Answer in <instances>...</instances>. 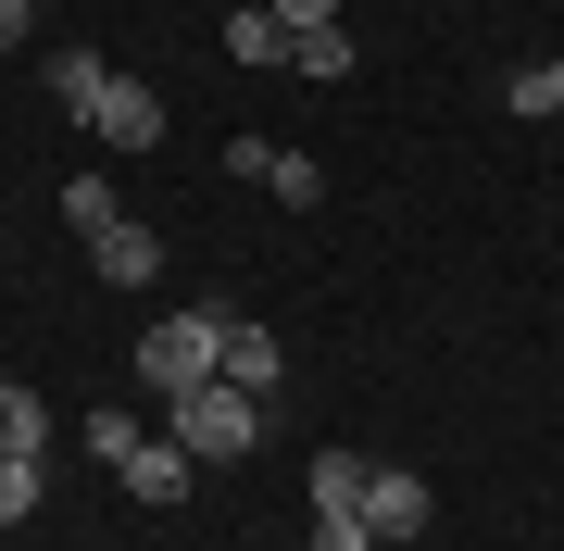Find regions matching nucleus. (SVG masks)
<instances>
[{"label":"nucleus","instance_id":"obj_19","mask_svg":"<svg viewBox=\"0 0 564 551\" xmlns=\"http://www.w3.org/2000/svg\"><path fill=\"white\" fill-rule=\"evenodd\" d=\"M314 551H377V539H364V514H314Z\"/></svg>","mask_w":564,"mask_h":551},{"label":"nucleus","instance_id":"obj_13","mask_svg":"<svg viewBox=\"0 0 564 551\" xmlns=\"http://www.w3.org/2000/svg\"><path fill=\"white\" fill-rule=\"evenodd\" d=\"M63 225L101 239V225H113V176H63Z\"/></svg>","mask_w":564,"mask_h":551},{"label":"nucleus","instance_id":"obj_4","mask_svg":"<svg viewBox=\"0 0 564 551\" xmlns=\"http://www.w3.org/2000/svg\"><path fill=\"white\" fill-rule=\"evenodd\" d=\"M113 476H126V489H139L151 514H176L188 489H202V451H188L176 427H163V439H139V451H126V464H113Z\"/></svg>","mask_w":564,"mask_h":551},{"label":"nucleus","instance_id":"obj_14","mask_svg":"<svg viewBox=\"0 0 564 551\" xmlns=\"http://www.w3.org/2000/svg\"><path fill=\"white\" fill-rule=\"evenodd\" d=\"M502 101H514V113H527V125H552V113H564V63H527V76H514V88H502Z\"/></svg>","mask_w":564,"mask_h":551},{"label":"nucleus","instance_id":"obj_1","mask_svg":"<svg viewBox=\"0 0 564 551\" xmlns=\"http://www.w3.org/2000/svg\"><path fill=\"white\" fill-rule=\"evenodd\" d=\"M263 414H276V401H251V388L202 376V388H176V401H163V427H176L188 451H202V464H239V451L263 439Z\"/></svg>","mask_w":564,"mask_h":551},{"label":"nucleus","instance_id":"obj_7","mask_svg":"<svg viewBox=\"0 0 564 551\" xmlns=\"http://www.w3.org/2000/svg\"><path fill=\"white\" fill-rule=\"evenodd\" d=\"M226 388H251V401H276V376H289V351H276V327H251V313H226V364H214Z\"/></svg>","mask_w":564,"mask_h":551},{"label":"nucleus","instance_id":"obj_5","mask_svg":"<svg viewBox=\"0 0 564 551\" xmlns=\"http://www.w3.org/2000/svg\"><path fill=\"white\" fill-rule=\"evenodd\" d=\"M226 176H251L263 201H289V213H314V201H326L314 151H276V139H239V151H226Z\"/></svg>","mask_w":564,"mask_h":551},{"label":"nucleus","instance_id":"obj_15","mask_svg":"<svg viewBox=\"0 0 564 551\" xmlns=\"http://www.w3.org/2000/svg\"><path fill=\"white\" fill-rule=\"evenodd\" d=\"M289 76H351V25H314V38L289 51Z\"/></svg>","mask_w":564,"mask_h":551},{"label":"nucleus","instance_id":"obj_11","mask_svg":"<svg viewBox=\"0 0 564 551\" xmlns=\"http://www.w3.org/2000/svg\"><path fill=\"white\" fill-rule=\"evenodd\" d=\"M101 76H113L101 51H51V101H63V113H88V101H101Z\"/></svg>","mask_w":564,"mask_h":551},{"label":"nucleus","instance_id":"obj_17","mask_svg":"<svg viewBox=\"0 0 564 551\" xmlns=\"http://www.w3.org/2000/svg\"><path fill=\"white\" fill-rule=\"evenodd\" d=\"M126 451H139V414L101 401V414H88V464H126Z\"/></svg>","mask_w":564,"mask_h":551},{"label":"nucleus","instance_id":"obj_20","mask_svg":"<svg viewBox=\"0 0 564 551\" xmlns=\"http://www.w3.org/2000/svg\"><path fill=\"white\" fill-rule=\"evenodd\" d=\"M25 13H39V0H0V51H13V38H25Z\"/></svg>","mask_w":564,"mask_h":551},{"label":"nucleus","instance_id":"obj_16","mask_svg":"<svg viewBox=\"0 0 564 551\" xmlns=\"http://www.w3.org/2000/svg\"><path fill=\"white\" fill-rule=\"evenodd\" d=\"M25 514H39V464H25V451H0V527H25Z\"/></svg>","mask_w":564,"mask_h":551},{"label":"nucleus","instance_id":"obj_18","mask_svg":"<svg viewBox=\"0 0 564 551\" xmlns=\"http://www.w3.org/2000/svg\"><path fill=\"white\" fill-rule=\"evenodd\" d=\"M263 13H276L289 38H314V25H339V0H263Z\"/></svg>","mask_w":564,"mask_h":551},{"label":"nucleus","instance_id":"obj_9","mask_svg":"<svg viewBox=\"0 0 564 551\" xmlns=\"http://www.w3.org/2000/svg\"><path fill=\"white\" fill-rule=\"evenodd\" d=\"M226 51H239L251 76H289V51H302V38H289V25H276V13L251 0V13H226Z\"/></svg>","mask_w":564,"mask_h":551},{"label":"nucleus","instance_id":"obj_8","mask_svg":"<svg viewBox=\"0 0 564 551\" xmlns=\"http://www.w3.org/2000/svg\"><path fill=\"white\" fill-rule=\"evenodd\" d=\"M88 264H101L113 288H139V276H163V225H139V213H113L101 239H88Z\"/></svg>","mask_w":564,"mask_h":551},{"label":"nucleus","instance_id":"obj_6","mask_svg":"<svg viewBox=\"0 0 564 551\" xmlns=\"http://www.w3.org/2000/svg\"><path fill=\"white\" fill-rule=\"evenodd\" d=\"M426 476H402V464H364V539H426Z\"/></svg>","mask_w":564,"mask_h":551},{"label":"nucleus","instance_id":"obj_10","mask_svg":"<svg viewBox=\"0 0 564 551\" xmlns=\"http://www.w3.org/2000/svg\"><path fill=\"white\" fill-rule=\"evenodd\" d=\"M0 451H25V464L51 451V401L39 388H0Z\"/></svg>","mask_w":564,"mask_h":551},{"label":"nucleus","instance_id":"obj_3","mask_svg":"<svg viewBox=\"0 0 564 551\" xmlns=\"http://www.w3.org/2000/svg\"><path fill=\"white\" fill-rule=\"evenodd\" d=\"M76 125H88L101 151H163V101H151L139 76H101V101H88Z\"/></svg>","mask_w":564,"mask_h":551},{"label":"nucleus","instance_id":"obj_12","mask_svg":"<svg viewBox=\"0 0 564 551\" xmlns=\"http://www.w3.org/2000/svg\"><path fill=\"white\" fill-rule=\"evenodd\" d=\"M314 514H364V451H326L314 464Z\"/></svg>","mask_w":564,"mask_h":551},{"label":"nucleus","instance_id":"obj_2","mask_svg":"<svg viewBox=\"0 0 564 551\" xmlns=\"http://www.w3.org/2000/svg\"><path fill=\"white\" fill-rule=\"evenodd\" d=\"M214 364H226V313H214V301H188V313H163V327L139 339V376L163 388V401H176V388H202Z\"/></svg>","mask_w":564,"mask_h":551}]
</instances>
